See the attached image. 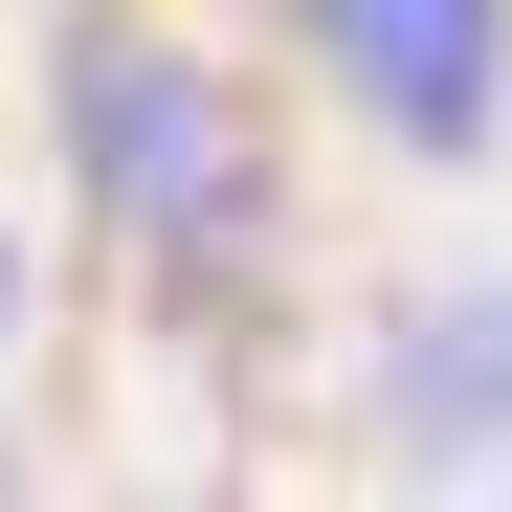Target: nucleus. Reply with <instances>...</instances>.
Wrapping results in <instances>:
<instances>
[{
    "label": "nucleus",
    "instance_id": "f257e3e1",
    "mask_svg": "<svg viewBox=\"0 0 512 512\" xmlns=\"http://www.w3.org/2000/svg\"><path fill=\"white\" fill-rule=\"evenodd\" d=\"M45 134H67V179H90L112 245H245V90L179 45V23H67L45 67Z\"/></svg>",
    "mask_w": 512,
    "mask_h": 512
},
{
    "label": "nucleus",
    "instance_id": "f03ea898",
    "mask_svg": "<svg viewBox=\"0 0 512 512\" xmlns=\"http://www.w3.org/2000/svg\"><path fill=\"white\" fill-rule=\"evenodd\" d=\"M290 45L357 90V134L423 156V179H468L512 134V0H290Z\"/></svg>",
    "mask_w": 512,
    "mask_h": 512
},
{
    "label": "nucleus",
    "instance_id": "7ed1b4c3",
    "mask_svg": "<svg viewBox=\"0 0 512 512\" xmlns=\"http://www.w3.org/2000/svg\"><path fill=\"white\" fill-rule=\"evenodd\" d=\"M379 423H401V446H512V290H446V312H401V357H379Z\"/></svg>",
    "mask_w": 512,
    "mask_h": 512
},
{
    "label": "nucleus",
    "instance_id": "20e7f679",
    "mask_svg": "<svg viewBox=\"0 0 512 512\" xmlns=\"http://www.w3.org/2000/svg\"><path fill=\"white\" fill-rule=\"evenodd\" d=\"M0 357H23V223H0Z\"/></svg>",
    "mask_w": 512,
    "mask_h": 512
}]
</instances>
